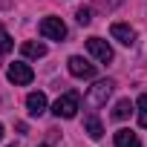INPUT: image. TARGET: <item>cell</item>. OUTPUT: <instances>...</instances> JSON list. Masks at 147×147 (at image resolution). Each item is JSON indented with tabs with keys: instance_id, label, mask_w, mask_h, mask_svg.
Returning <instances> with one entry per match:
<instances>
[{
	"instance_id": "1",
	"label": "cell",
	"mask_w": 147,
	"mask_h": 147,
	"mask_svg": "<svg viewBox=\"0 0 147 147\" xmlns=\"http://www.w3.org/2000/svg\"><path fill=\"white\" fill-rule=\"evenodd\" d=\"M78 104H81V95L72 90V92H63V95H61V98L52 104V113H55L58 118H75Z\"/></svg>"
},
{
	"instance_id": "2",
	"label": "cell",
	"mask_w": 147,
	"mask_h": 147,
	"mask_svg": "<svg viewBox=\"0 0 147 147\" xmlns=\"http://www.w3.org/2000/svg\"><path fill=\"white\" fill-rule=\"evenodd\" d=\"M113 81L110 78H104V81H95L92 87H90V92H87V104L90 107H104L107 104V98L113 95Z\"/></svg>"
},
{
	"instance_id": "3",
	"label": "cell",
	"mask_w": 147,
	"mask_h": 147,
	"mask_svg": "<svg viewBox=\"0 0 147 147\" xmlns=\"http://www.w3.org/2000/svg\"><path fill=\"white\" fill-rule=\"evenodd\" d=\"M6 78H9L15 87H26V84H32L35 72H32V66H29V63L15 61V63H9V69H6Z\"/></svg>"
},
{
	"instance_id": "4",
	"label": "cell",
	"mask_w": 147,
	"mask_h": 147,
	"mask_svg": "<svg viewBox=\"0 0 147 147\" xmlns=\"http://www.w3.org/2000/svg\"><path fill=\"white\" fill-rule=\"evenodd\" d=\"M38 29H40V35H43L46 40H63V38H66V26H63L61 18H43Z\"/></svg>"
},
{
	"instance_id": "5",
	"label": "cell",
	"mask_w": 147,
	"mask_h": 147,
	"mask_svg": "<svg viewBox=\"0 0 147 147\" xmlns=\"http://www.w3.org/2000/svg\"><path fill=\"white\" fill-rule=\"evenodd\" d=\"M66 66H69V72H72V75H75V78H84V81L95 78V63L84 61L81 55H72V58L66 61Z\"/></svg>"
},
{
	"instance_id": "6",
	"label": "cell",
	"mask_w": 147,
	"mask_h": 147,
	"mask_svg": "<svg viewBox=\"0 0 147 147\" xmlns=\"http://www.w3.org/2000/svg\"><path fill=\"white\" fill-rule=\"evenodd\" d=\"M87 49H90V55H92L95 61H101V63H110V61H113V49H110V43L101 40V38H90V40H87Z\"/></svg>"
},
{
	"instance_id": "7",
	"label": "cell",
	"mask_w": 147,
	"mask_h": 147,
	"mask_svg": "<svg viewBox=\"0 0 147 147\" xmlns=\"http://www.w3.org/2000/svg\"><path fill=\"white\" fill-rule=\"evenodd\" d=\"M110 35H113L118 43H124V46H133V43H136V29L127 26V23H113V26H110Z\"/></svg>"
},
{
	"instance_id": "8",
	"label": "cell",
	"mask_w": 147,
	"mask_h": 147,
	"mask_svg": "<svg viewBox=\"0 0 147 147\" xmlns=\"http://www.w3.org/2000/svg\"><path fill=\"white\" fill-rule=\"evenodd\" d=\"M26 110H29V115H43L46 113V95L43 92H29L26 95Z\"/></svg>"
},
{
	"instance_id": "9",
	"label": "cell",
	"mask_w": 147,
	"mask_h": 147,
	"mask_svg": "<svg viewBox=\"0 0 147 147\" xmlns=\"http://www.w3.org/2000/svg\"><path fill=\"white\" fill-rule=\"evenodd\" d=\"M84 130H87V136H90V138H95V141L104 136V127H101V121H98V115H95V113H90V115L84 118Z\"/></svg>"
},
{
	"instance_id": "10",
	"label": "cell",
	"mask_w": 147,
	"mask_h": 147,
	"mask_svg": "<svg viewBox=\"0 0 147 147\" xmlns=\"http://www.w3.org/2000/svg\"><path fill=\"white\" fill-rule=\"evenodd\" d=\"M115 147H141V141L133 130H118L115 133Z\"/></svg>"
},
{
	"instance_id": "11",
	"label": "cell",
	"mask_w": 147,
	"mask_h": 147,
	"mask_svg": "<svg viewBox=\"0 0 147 147\" xmlns=\"http://www.w3.org/2000/svg\"><path fill=\"white\" fill-rule=\"evenodd\" d=\"M20 52H23L26 58H43V55H46V43H40V40H38V43H35V40H26V43L20 46Z\"/></svg>"
},
{
	"instance_id": "12",
	"label": "cell",
	"mask_w": 147,
	"mask_h": 147,
	"mask_svg": "<svg viewBox=\"0 0 147 147\" xmlns=\"http://www.w3.org/2000/svg\"><path fill=\"white\" fill-rule=\"evenodd\" d=\"M130 113H133V104L124 98V101H118V104H115V110H113V118H115V121H124Z\"/></svg>"
},
{
	"instance_id": "13",
	"label": "cell",
	"mask_w": 147,
	"mask_h": 147,
	"mask_svg": "<svg viewBox=\"0 0 147 147\" xmlns=\"http://www.w3.org/2000/svg\"><path fill=\"white\" fill-rule=\"evenodd\" d=\"M138 124L147 127V92L138 95Z\"/></svg>"
},
{
	"instance_id": "14",
	"label": "cell",
	"mask_w": 147,
	"mask_h": 147,
	"mask_svg": "<svg viewBox=\"0 0 147 147\" xmlns=\"http://www.w3.org/2000/svg\"><path fill=\"white\" fill-rule=\"evenodd\" d=\"M75 20H78L81 26H90V23H92V12H90L87 6H81V9L75 12Z\"/></svg>"
},
{
	"instance_id": "15",
	"label": "cell",
	"mask_w": 147,
	"mask_h": 147,
	"mask_svg": "<svg viewBox=\"0 0 147 147\" xmlns=\"http://www.w3.org/2000/svg\"><path fill=\"white\" fill-rule=\"evenodd\" d=\"M12 38H9V32L6 29H0V55H6V52H12Z\"/></svg>"
},
{
	"instance_id": "16",
	"label": "cell",
	"mask_w": 147,
	"mask_h": 147,
	"mask_svg": "<svg viewBox=\"0 0 147 147\" xmlns=\"http://www.w3.org/2000/svg\"><path fill=\"white\" fill-rule=\"evenodd\" d=\"M92 3H95L98 9H104V12H110V9H115V6H121L124 0H92Z\"/></svg>"
},
{
	"instance_id": "17",
	"label": "cell",
	"mask_w": 147,
	"mask_h": 147,
	"mask_svg": "<svg viewBox=\"0 0 147 147\" xmlns=\"http://www.w3.org/2000/svg\"><path fill=\"white\" fill-rule=\"evenodd\" d=\"M12 6V0H0V9H9Z\"/></svg>"
},
{
	"instance_id": "18",
	"label": "cell",
	"mask_w": 147,
	"mask_h": 147,
	"mask_svg": "<svg viewBox=\"0 0 147 147\" xmlns=\"http://www.w3.org/2000/svg\"><path fill=\"white\" fill-rule=\"evenodd\" d=\"M0 141H3V124H0Z\"/></svg>"
},
{
	"instance_id": "19",
	"label": "cell",
	"mask_w": 147,
	"mask_h": 147,
	"mask_svg": "<svg viewBox=\"0 0 147 147\" xmlns=\"http://www.w3.org/2000/svg\"><path fill=\"white\" fill-rule=\"evenodd\" d=\"M40 147H49V144H40Z\"/></svg>"
},
{
	"instance_id": "20",
	"label": "cell",
	"mask_w": 147,
	"mask_h": 147,
	"mask_svg": "<svg viewBox=\"0 0 147 147\" xmlns=\"http://www.w3.org/2000/svg\"><path fill=\"white\" fill-rule=\"evenodd\" d=\"M9 147H15V144H9Z\"/></svg>"
}]
</instances>
